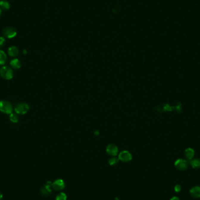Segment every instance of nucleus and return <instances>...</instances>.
<instances>
[{
  "mask_svg": "<svg viewBox=\"0 0 200 200\" xmlns=\"http://www.w3.org/2000/svg\"><path fill=\"white\" fill-rule=\"evenodd\" d=\"M0 76L4 80H10L14 77V70L10 66H2L0 68Z\"/></svg>",
  "mask_w": 200,
  "mask_h": 200,
  "instance_id": "1",
  "label": "nucleus"
},
{
  "mask_svg": "<svg viewBox=\"0 0 200 200\" xmlns=\"http://www.w3.org/2000/svg\"><path fill=\"white\" fill-rule=\"evenodd\" d=\"M14 108L12 104L7 100L0 101V112L7 115H10L13 112Z\"/></svg>",
  "mask_w": 200,
  "mask_h": 200,
  "instance_id": "2",
  "label": "nucleus"
},
{
  "mask_svg": "<svg viewBox=\"0 0 200 200\" xmlns=\"http://www.w3.org/2000/svg\"><path fill=\"white\" fill-rule=\"evenodd\" d=\"M29 108L30 107L28 103L22 102L17 104L14 108V111L18 115H22L26 114L28 112Z\"/></svg>",
  "mask_w": 200,
  "mask_h": 200,
  "instance_id": "3",
  "label": "nucleus"
},
{
  "mask_svg": "<svg viewBox=\"0 0 200 200\" xmlns=\"http://www.w3.org/2000/svg\"><path fill=\"white\" fill-rule=\"evenodd\" d=\"M174 166L179 170L184 171V170H187L188 168L189 163L185 159H179L175 162Z\"/></svg>",
  "mask_w": 200,
  "mask_h": 200,
  "instance_id": "4",
  "label": "nucleus"
},
{
  "mask_svg": "<svg viewBox=\"0 0 200 200\" xmlns=\"http://www.w3.org/2000/svg\"><path fill=\"white\" fill-rule=\"evenodd\" d=\"M118 159L119 160L123 162H130L132 159V154L131 153L127 150H124L119 153L118 156Z\"/></svg>",
  "mask_w": 200,
  "mask_h": 200,
  "instance_id": "5",
  "label": "nucleus"
},
{
  "mask_svg": "<svg viewBox=\"0 0 200 200\" xmlns=\"http://www.w3.org/2000/svg\"><path fill=\"white\" fill-rule=\"evenodd\" d=\"M17 33L16 29L12 27H7L2 31L3 36L8 39H12L15 37Z\"/></svg>",
  "mask_w": 200,
  "mask_h": 200,
  "instance_id": "6",
  "label": "nucleus"
},
{
  "mask_svg": "<svg viewBox=\"0 0 200 200\" xmlns=\"http://www.w3.org/2000/svg\"><path fill=\"white\" fill-rule=\"evenodd\" d=\"M52 188L55 191H62L65 188V183L62 179H57L52 183Z\"/></svg>",
  "mask_w": 200,
  "mask_h": 200,
  "instance_id": "7",
  "label": "nucleus"
},
{
  "mask_svg": "<svg viewBox=\"0 0 200 200\" xmlns=\"http://www.w3.org/2000/svg\"><path fill=\"white\" fill-rule=\"evenodd\" d=\"M52 183L50 182H48L46 184L41 188L40 192L43 196H49L51 193V188H52Z\"/></svg>",
  "mask_w": 200,
  "mask_h": 200,
  "instance_id": "8",
  "label": "nucleus"
},
{
  "mask_svg": "<svg viewBox=\"0 0 200 200\" xmlns=\"http://www.w3.org/2000/svg\"><path fill=\"white\" fill-rule=\"evenodd\" d=\"M106 151L108 154L112 156H115L118 153V148L114 144H110L107 146Z\"/></svg>",
  "mask_w": 200,
  "mask_h": 200,
  "instance_id": "9",
  "label": "nucleus"
},
{
  "mask_svg": "<svg viewBox=\"0 0 200 200\" xmlns=\"http://www.w3.org/2000/svg\"><path fill=\"white\" fill-rule=\"evenodd\" d=\"M10 65L13 70H18L22 66V63L19 59L14 58L10 61Z\"/></svg>",
  "mask_w": 200,
  "mask_h": 200,
  "instance_id": "10",
  "label": "nucleus"
},
{
  "mask_svg": "<svg viewBox=\"0 0 200 200\" xmlns=\"http://www.w3.org/2000/svg\"><path fill=\"white\" fill-rule=\"evenodd\" d=\"M191 196L196 199L200 198V186H194L190 190Z\"/></svg>",
  "mask_w": 200,
  "mask_h": 200,
  "instance_id": "11",
  "label": "nucleus"
},
{
  "mask_svg": "<svg viewBox=\"0 0 200 200\" xmlns=\"http://www.w3.org/2000/svg\"><path fill=\"white\" fill-rule=\"evenodd\" d=\"M7 53L10 57H15L19 54V49L15 46H11L8 49Z\"/></svg>",
  "mask_w": 200,
  "mask_h": 200,
  "instance_id": "12",
  "label": "nucleus"
},
{
  "mask_svg": "<svg viewBox=\"0 0 200 200\" xmlns=\"http://www.w3.org/2000/svg\"><path fill=\"white\" fill-rule=\"evenodd\" d=\"M195 155V151L192 148H187L185 150V157L189 160H192Z\"/></svg>",
  "mask_w": 200,
  "mask_h": 200,
  "instance_id": "13",
  "label": "nucleus"
},
{
  "mask_svg": "<svg viewBox=\"0 0 200 200\" xmlns=\"http://www.w3.org/2000/svg\"><path fill=\"white\" fill-rule=\"evenodd\" d=\"M7 61V55L4 50L0 49V66H4Z\"/></svg>",
  "mask_w": 200,
  "mask_h": 200,
  "instance_id": "14",
  "label": "nucleus"
},
{
  "mask_svg": "<svg viewBox=\"0 0 200 200\" xmlns=\"http://www.w3.org/2000/svg\"><path fill=\"white\" fill-rule=\"evenodd\" d=\"M190 164L193 168H200V159H193L190 161Z\"/></svg>",
  "mask_w": 200,
  "mask_h": 200,
  "instance_id": "15",
  "label": "nucleus"
},
{
  "mask_svg": "<svg viewBox=\"0 0 200 200\" xmlns=\"http://www.w3.org/2000/svg\"><path fill=\"white\" fill-rule=\"evenodd\" d=\"M19 115H18L15 112L14 113H11L10 115H9V119L10 120V121L12 123L14 124H17L19 122Z\"/></svg>",
  "mask_w": 200,
  "mask_h": 200,
  "instance_id": "16",
  "label": "nucleus"
},
{
  "mask_svg": "<svg viewBox=\"0 0 200 200\" xmlns=\"http://www.w3.org/2000/svg\"><path fill=\"white\" fill-rule=\"evenodd\" d=\"M10 5L8 2L5 1H0V8L2 10H7L10 8Z\"/></svg>",
  "mask_w": 200,
  "mask_h": 200,
  "instance_id": "17",
  "label": "nucleus"
},
{
  "mask_svg": "<svg viewBox=\"0 0 200 200\" xmlns=\"http://www.w3.org/2000/svg\"><path fill=\"white\" fill-rule=\"evenodd\" d=\"M67 195L63 192H61L59 193L56 197V200H67Z\"/></svg>",
  "mask_w": 200,
  "mask_h": 200,
  "instance_id": "18",
  "label": "nucleus"
},
{
  "mask_svg": "<svg viewBox=\"0 0 200 200\" xmlns=\"http://www.w3.org/2000/svg\"><path fill=\"white\" fill-rule=\"evenodd\" d=\"M119 159H117L116 157H112L108 160V163L111 166H114L116 165L118 163Z\"/></svg>",
  "mask_w": 200,
  "mask_h": 200,
  "instance_id": "19",
  "label": "nucleus"
},
{
  "mask_svg": "<svg viewBox=\"0 0 200 200\" xmlns=\"http://www.w3.org/2000/svg\"><path fill=\"white\" fill-rule=\"evenodd\" d=\"M5 43V39L3 36L0 37V48H2Z\"/></svg>",
  "mask_w": 200,
  "mask_h": 200,
  "instance_id": "20",
  "label": "nucleus"
},
{
  "mask_svg": "<svg viewBox=\"0 0 200 200\" xmlns=\"http://www.w3.org/2000/svg\"><path fill=\"white\" fill-rule=\"evenodd\" d=\"M182 190V186L180 184H177L174 187V191L176 193H180Z\"/></svg>",
  "mask_w": 200,
  "mask_h": 200,
  "instance_id": "21",
  "label": "nucleus"
},
{
  "mask_svg": "<svg viewBox=\"0 0 200 200\" xmlns=\"http://www.w3.org/2000/svg\"><path fill=\"white\" fill-rule=\"evenodd\" d=\"M170 200H180V199L177 197H173L171 199H170Z\"/></svg>",
  "mask_w": 200,
  "mask_h": 200,
  "instance_id": "22",
  "label": "nucleus"
},
{
  "mask_svg": "<svg viewBox=\"0 0 200 200\" xmlns=\"http://www.w3.org/2000/svg\"><path fill=\"white\" fill-rule=\"evenodd\" d=\"M2 198H3V195H2V193H1V192H0V200H2Z\"/></svg>",
  "mask_w": 200,
  "mask_h": 200,
  "instance_id": "23",
  "label": "nucleus"
},
{
  "mask_svg": "<svg viewBox=\"0 0 200 200\" xmlns=\"http://www.w3.org/2000/svg\"><path fill=\"white\" fill-rule=\"evenodd\" d=\"M22 52H23V53H24V54H26V53H28V52H27V51H26V50H25V49H24V50H23V51H22Z\"/></svg>",
  "mask_w": 200,
  "mask_h": 200,
  "instance_id": "24",
  "label": "nucleus"
},
{
  "mask_svg": "<svg viewBox=\"0 0 200 200\" xmlns=\"http://www.w3.org/2000/svg\"><path fill=\"white\" fill-rule=\"evenodd\" d=\"M114 200H119V199L118 197H115V199H114Z\"/></svg>",
  "mask_w": 200,
  "mask_h": 200,
  "instance_id": "25",
  "label": "nucleus"
},
{
  "mask_svg": "<svg viewBox=\"0 0 200 200\" xmlns=\"http://www.w3.org/2000/svg\"><path fill=\"white\" fill-rule=\"evenodd\" d=\"M1 10L0 9V15H1Z\"/></svg>",
  "mask_w": 200,
  "mask_h": 200,
  "instance_id": "26",
  "label": "nucleus"
}]
</instances>
